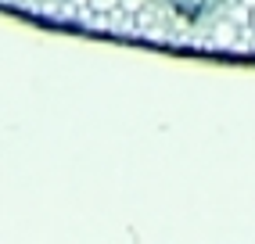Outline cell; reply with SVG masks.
Masks as SVG:
<instances>
[{"label": "cell", "instance_id": "1", "mask_svg": "<svg viewBox=\"0 0 255 244\" xmlns=\"http://www.w3.org/2000/svg\"><path fill=\"white\" fill-rule=\"evenodd\" d=\"M162 4L173 11L180 22L198 25V22H205L209 14H216L219 7H223V0H162Z\"/></svg>", "mask_w": 255, "mask_h": 244}]
</instances>
